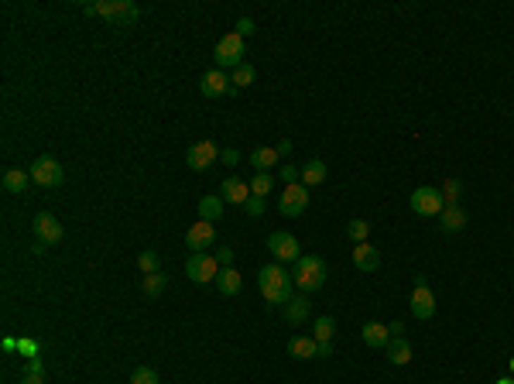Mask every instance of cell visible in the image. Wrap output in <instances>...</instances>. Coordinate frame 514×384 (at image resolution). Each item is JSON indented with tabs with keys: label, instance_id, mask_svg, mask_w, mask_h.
<instances>
[{
	"label": "cell",
	"instance_id": "obj_2",
	"mask_svg": "<svg viewBox=\"0 0 514 384\" xmlns=\"http://www.w3.org/2000/svg\"><path fill=\"white\" fill-rule=\"evenodd\" d=\"M292 278H295V288L308 295V292H319L322 285H326V261L319 254H302L295 261V271H292Z\"/></svg>",
	"mask_w": 514,
	"mask_h": 384
},
{
	"label": "cell",
	"instance_id": "obj_36",
	"mask_svg": "<svg viewBox=\"0 0 514 384\" xmlns=\"http://www.w3.org/2000/svg\"><path fill=\"white\" fill-rule=\"evenodd\" d=\"M244 213H247V216H261V213H264V199L251 196V199L244 203Z\"/></svg>",
	"mask_w": 514,
	"mask_h": 384
},
{
	"label": "cell",
	"instance_id": "obj_8",
	"mask_svg": "<svg viewBox=\"0 0 514 384\" xmlns=\"http://www.w3.org/2000/svg\"><path fill=\"white\" fill-rule=\"evenodd\" d=\"M220 161V148H216V141H192L189 144V151H185V165L192 168V172H206V168H213Z\"/></svg>",
	"mask_w": 514,
	"mask_h": 384
},
{
	"label": "cell",
	"instance_id": "obj_27",
	"mask_svg": "<svg viewBox=\"0 0 514 384\" xmlns=\"http://www.w3.org/2000/svg\"><path fill=\"white\" fill-rule=\"evenodd\" d=\"M333 333H336V319H333V316H319V319H315V326H312L315 343H333Z\"/></svg>",
	"mask_w": 514,
	"mask_h": 384
},
{
	"label": "cell",
	"instance_id": "obj_32",
	"mask_svg": "<svg viewBox=\"0 0 514 384\" xmlns=\"http://www.w3.org/2000/svg\"><path fill=\"white\" fill-rule=\"evenodd\" d=\"M137 268H141L144 275H154V271H161V257L154 254V251H141V257H137Z\"/></svg>",
	"mask_w": 514,
	"mask_h": 384
},
{
	"label": "cell",
	"instance_id": "obj_20",
	"mask_svg": "<svg viewBox=\"0 0 514 384\" xmlns=\"http://www.w3.org/2000/svg\"><path fill=\"white\" fill-rule=\"evenodd\" d=\"M326 172H330V168H326L319 158H308L306 165H302V185H306V189L322 185V182H326Z\"/></svg>",
	"mask_w": 514,
	"mask_h": 384
},
{
	"label": "cell",
	"instance_id": "obj_11",
	"mask_svg": "<svg viewBox=\"0 0 514 384\" xmlns=\"http://www.w3.org/2000/svg\"><path fill=\"white\" fill-rule=\"evenodd\" d=\"M308 206V189L302 182H295V185H284V192L278 196V209H282V216L288 220H295V216H302Z\"/></svg>",
	"mask_w": 514,
	"mask_h": 384
},
{
	"label": "cell",
	"instance_id": "obj_34",
	"mask_svg": "<svg viewBox=\"0 0 514 384\" xmlns=\"http://www.w3.org/2000/svg\"><path fill=\"white\" fill-rule=\"evenodd\" d=\"M130 384H161V381H158V371L154 367H137L130 374Z\"/></svg>",
	"mask_w": 514,
	"mask_h": 384
},
{
	"label": "cell",
	"instance_id": "obj_14",
	"mask_svg": "<svg viewBox=\"0 0 514 384\" xmlns=\"http://www.w3.org/2000/svg\"><path fill=\"white\" fill-rule=\"evenodd\" d=\"M220 196H223V203H233L244 209V203L251 199V182L230 175V179H223V185H220Z\"/></svg>",
	"mask_w": 514,
	"mask_h": 384
},
{
	"label": "cell",
	"instance_id": "obj_39",
	"mask_svg": "<svg viewBox=\"0 0 514 384\" xmlns=\"http://www.w3.org/2000/svg\"><path fill=\"white\" fill-rule=\"evenodd\" d=\"M237 158H240V154L233 151V148H227V151H220V161H223V165H237Z\"/></svg>",
	"mask_w": 514,
	"mask_h": 384
},
{
	"label": "cell",
	"instance_id": "obj_6",
	"mask_svg": "<svg viewBox=\"0 0 514 384\" xmlns=\"http://www.w3.org/2000/svg\"><path fill=\"white\" fill-rule=\"evenodd\" d=\"M220 261H216V254H192L189 261H185V275L192 278L196 285H209V282H216L220 278Z\"/></svg>",
	"mask_w": 514,
	"mask_h": 384
},
{
	"label": "cell",
	"instance_id": "obj_16",
	"mask_svg": "<svg viewBox=\"0 0 514 384\" xmlns=\"http://www.w3.org/2000/svg\"><path fill=\"white\" fill-rule=\"evenodd\" d=\"M353 268L363 271V275H374L381 268V251L374 244H357L353 247Z\"/></svg>",
	"mask_w": 514,
	"mask_h": 384
},
{
	"label": "cell",
	"instance_id": "obj_44",
	"mask_svg": "<svg viewBox=\"0 0 514 384\" xmlns=\"http://www.w3.org/2000/svg\"><path fill=\"white\" fill-rule=\"evenodd\" d=\"M21 384H42V374H27V378H21Z\"/></svg>",
	"mask_w": 514,
	"mask_h": 384
},
{
	"label": "cell",
	"instance_id": "obj_43",
	"mask_svg": "<svg viewBox=\"0 0 514 384\" xmlns=\"http://www.w3.org/2000/svg\"><path fill=\"white\" fill-rule=\"evenodd\" d=\"M275 148H278V154H288V151H292V141H288V137H284V141H278V144H275Z\"/></svg>",
	"mask_w": 514,
	"mask_h": 384
},
{
	"label": "cell",
	"instance_id": "obj_31",
	"mask_svg": "<svg viewBox=\"0 0 514 384\" xmlns=\"http://www.w3.org/2000/svg\"><path fill=\"white\" fill-rule=\"evenodd\" d=\"M165 285H168V278L161 275V271H154V275H144V295H161L165 292Z\"/></svg>",
	"mask_w": 514,
	"mask_h": 384
},
{
	"label": "cell",
	"instance_id": "obj_29",
	"mask_svg": "<svg viewBox=\"0 0 514 384\" xmlns=\"http://www.w3.org/2000/svg\"><path fill=\"white\" fill-rule=\"evenodd\" d=\"M254 79H257V69L251 66V62H244V66H237V69H233L230 82H233V86H240V89H244V86H254Z\"/></svg>",
	"mask_w": 514,
	"mask_h": 384
},
{
	"label": "cell",
	"instance_id": "obj_17",
	"mask_svg": "<svg viewBox=\"0 0 514 384\" xmlns=\"http://www.w3.org/2000/svg\"><path fill=\"white\" fill-rule=\"evenodd\" d=\"M288 354L295 360H315L319 357V343H315V336H292L288 340Z\"/></svg>",
	"mask_w": 514,
	"mask_h": 384
},
{
	"label": "cell",
	"instance_id": "obj_13",
	"mask_svg": "<svg viewBox=\"0 0 514 384\" xmlns=\"http://www.w3.org/2000/svg\"><path fill=\"white\" fill-rule=\"evenodd\" d=\"M35 237H38V244L45 247V244H58L62 240V223L51 216V213H38L35 216Z\"/></svg>",
	"mask_w": 514,
	"mask_h": 384
},
{
	"label": "cell",
	"instance_id": "obj_42",
	"mask_svg": "<svg viewBox=\"0 0 514 384\" xmlns=\"http://www.w3.org/2000/svg\"><path fill=\"white\" fill-rule=\"evenodd\" d=\"M387 330H391V336H405V323H391Z\"/></svg>",
	"mask_w": 514,
	"mask_h": 384
},
{
	"label": "cell",
	"instance_id": "obj_5",
	"mask_svg": "<svg viewBox=\"0 0 514 384\" xmlns=\"http://www.w3.org/2000/svg\"><path fill=\"white\" fill-rule=\"evenodd\" d=\"M27 172H31V182H35V185H42V189H58V185L65 182V172H62V165H58L55 158H49V154L35 158Z\"/></svg>",
	"mask_w": 514,
	"mask_h": 384
},
{
	"label": "cell",
	"instance_id": "obj_45",
	"mask_svg": "<svg viewBox=\"0 0 514 384\" xmlns=\"http://www.w3.org/2000/svg\"><path fill=\"white\" fill-rule=\"evenodd\" d=\"M497 384H514V378H501V381H497Z\"/></svg>",
	"mask_w": 514,
	"mask_h": 384
},
{
	"label": "cell",
	"instance_id": "obj_46",
	"mask_svg": "<svg viewBox=\"0 0 514 384\" xmlns=\"http://www.w3.org/2000/svg\"><path fill=\"white\" fill-rule=\"evenodd\" d=\"M511 378H514V357H511Z\"/></svg>",
	"mask_w": 514,
	"mask_h": 384
},
{
	"label": "cell",
	"instance_id": "obj_33",
	"mask_svg": "<svg viewBox=\"0 0 514 384\" xmlns=\"http://www.w3.org/2000/svg\"><path fill=\"white\" fill-rule=\"evenodd\" d=\"M346 233H350V240H357V244H367V233H370V223H367V220H350V227H346Z\"/></svg>",
	"mask_w": 514,
	"mask_h": 384
},
{
	"label": "cell",
	"instance_id": "obj_26",
	"mask_svg": "<svg viewBox=\"0 0 514 384\" xmlns=\"http://www.w3.org/2000/svg\"><path fill=\"white\" fill-rule=\"evenodd\" d=\"M223 216V196H203L199 199V220H220Z\"/></svg>",
	"mask_w": 514,
	"mask_h": 384
},
{
	"label": "cell",
	"instance_id": "obj_10",
	"mask_svg": "<svg viewBox=\"0 0 514 384\" xmlns=\"http://www.w3.org/2000/svg\"><path fill=\"white\" fill-rule=\"evenodd\" d=\"M268 251H271V257L278 261V264H295L299 257H302V244L292 237V233H284V230H275L271 237H268Z\"/></svg>",
	"mask_w": 514,
	"mask_h": 384
},
{
	"label": "cell",
	"instance_id": "obj_9",
	"mask_svg": "<svg viewBox=\"0 0 514 384\" xmlns=\"http://www.w3.org/2000/svg\"><path fill=\"white\" fill-rule=\"evenodd\" d=\"M411 213H418V216H439L442 209H446V203H442V192L439 189H432V185H418L415 192H411Z\"/></svg>",
	"mask_w": 514,
	"mask_h": 384
},
{
	"label": "cell",
	"instance_id": "obj_19",
	"mask_svg": "<svg viewBox=\"0 0 514 384\" xmlns=\"http://www.w3.org/2000/svg\"><path fill=\"white\" fill-rule=\"evenodd\" d=\"M384 350H387V360H391L394 367H405V364H411V343L405 340V336H391V343H387Z\"/></svg>",
	"mask_w": 514,
	"mask_h": 384
},
{
	"label": "cell",
	"instance_id": "obj_40",
	"mask_svg": "<svg viewBox=\"0 0 514 384\" xmlns=\"http://www.w3.org/2000/svg\"><path fill=\"white\" fill-rule=\"evenodd\" d=\"M27 374H42V360H38V357L27 360Z\"/></svg>",
	"mask_w": 514,
	"mask_h": 384
},
{
	"label": "cell",
	"instance_id": "obj_23",
	"mask_svg": "<svg viewBox=\"0 0 514 384\" xmlns=\"http://www.w3.org/2000/svg\"><path fill=\"white\" fill-rule=\"evenodd\" d=\"M278 148H254L251 151V165H254V172H271V165H278Z\"/></svg>",
	"mask_w": 514,
	"mask_h": 384
},
{
	"label": "cell",
	"instance_id": "obj_28",
	"mask_svg": "<svg viewBox=\"0 0 514 384\" xmlns=\"http://www.w3.org/2000/svg\"><path fill=\"white\" fill-rule=\"evenodd\" d=\"M271 189H275V175L271 172H257L254 179H251V196H257V199H264Z\"/></svg>",
	"mask_w": 514,
	"mask_h": 384
},
{
	"label": "cell",
	"instance_id": "obj_22",
	"mask_svg": "<svg viewBox=\"0 0 514 384\" xmlns=\"http://www.w3.org/2000/svg\"><path fill=\"white\" fill-rule=\"evenodd\" d=\"M216 288H220L223 295H240V288H244L240 271H237V268H223V271H220V278H216Z\"/></svg>",
	"mask_w": 514,
	"mask_h": 384
},
{
	"label": "cell",
	"instance_id": "obj_25",
	"mask_svg": "<svg viewBox=\"0 0 514 384\" xmlns=\"http://www.w3.org/2000/svg\"><path fill=\"white\" fill-rule=\"evenodd\" d=\"M284 319H288V323H295V326H299V323H306V319H308V299H306V295H299V299L284 302Z\"/></svg>",
	"mask_w": 514,
	"mask_h": 384
},
{
	"label": "cell",
	"instance_id": "obj_7",
	"mask_svg": "<svg viewBox=\"0 0 514 384\" xmlns=\"http://www.w3.org/2000/svg\"><path fill=\"white\" fill-rule=\"evenodd\" d=\"M408 306L415 319H432L436 316V295H432V288L425 282V275H415V288H411Z\"/></svg>",
	"mask_w": 514,
	"mask_h": 384
},
{
	"label": "cell",
	"instance_id": "obj_3",
	"mask_svg": "<svg viewBox=\"0 0 514 384\" xmlns=\"http://www.w3.org/2000/svg\"><path fill=\"white\" fill-rule=\"evenodd\" d=\"M86 14H100V18H110L113 25L127 27L137 21V14H141V7L137 4H130V0H113V4H86L82 7Z\"/></svg>",
	"mask_w": 514,
	"mask_h": 384
},
{
	"label": "cell",
	"instance_id": "obj_24",
	"mask_svg": "<svg viewBox=\"0 0 514 384\" xmlns=\"http://www.w3.org/2000/svg\"><path fill=\"white\" fill-rule=\"evenodd\" d=\"M27 182H31V172H25V168H7L4 172V189L7 192H25Z\"/></svg>",
	"mask_w": 514,
	"mask_h": 384
},
{
	"label": "cell",
	"instance_id": "obj_38",
	"mask_svg": "<svg viewBox=\"0 0 514 384\" xmlns=\"http://www.w3.org/2000/svg\"><path fill=\"white\" fill-rule=\"evenodd\" d=\"M216 261H220V268H230L233 251H230V247H220V251H216Z\"/></svg>",
	"mask_w": 514,
	"mask_h": 384
},
{
	"label": "cell",
	"instance_id": "obj_1",
	"mask_svg": "<svg viewBox=\"0 0 514 384\" xmlns=\"http://www.w3.org/2000/svg\"><path fill=\"white\" fill-rule=\"evenodd\" d=\"M257 288H261L268 309L284 306V302L295 299V295H292V292H295V278H292V271H284V264H278V261H271V264H264V268L257 271Z\"/></svg>",
	"mask_w": 514,
	"mask_h": 384
},
{
	"label": "cell",
	"instance_id": "obj_18",
	"mask_svg": "<svg viewBox=\"0 0 514 384\" xmlns=\"http://www.w3.org/2000/svg\"><path fill=\"white\" fill-rule=\"evenodd\" d=\"M360 336H363V343L374 347V350H384L387 343H391V330H387L384 323H363Z\"/></svg>",
	"mask_w": 514,
	"mask_h": 384
},
{
	"label": "cell",
	"instance_id": "obj_37",
	"mask_svg": "<svg viewBox=\"0 0 514 384\" xmlns=\"http://www.w3.org/2000/svg\"><path fill=\"white\" fill-rule=\"evenodd\" d=\"M254 31L257 27L251 18H240V21H237V35H240V38H247V35H254Z\"/></svg>",
	"mask_w": 514,
	"mask_h": 384
},
{
	"label": "cell",
	"instance_id": "obj_35",
	"mask_svg": "<svg viewBox=\"0 0 514 384\" xmlns=\"http://www.w3.org/2000/svg\"><path fill=\"white\" fill-rule=\"evenodd\" d=\"M282 182H288V185H295V182H302V168H295V165H282Z\"/></svg>",
	"mask_w": 514,
	"mask_h": 384
},
{
	"label": "cell",
	"instance_id": "obj_12",
	"mask_svg": "<svg viewBox=\"0 0 514 384\" xmlns=\"http://www.w3.org/2000/svg\"><path fill=\"white\" fill-rule=\"evenodd\" d=\"M213 244H216V223H209V220H196L185 230V247H192V254H203Z\"/></svg>",
	"mask_w": 514,
	"mask_h": 384
},
{
	"label": "cell",
	"instance_id": "obj_30",
	"mask_svg": "<svg viewBox=\"0 0 514 384\" xmlns=\"http://www.w3.org/2000/svg\"><path fill=\"white\" fill-rule=\"evenodd\" d=\"M439 192H442V203H446V206H460L463 182H460V179H446V185H442Z\"/></svg>",
	"mask_w": 514,
	"mask_h": 384
},
{
	"label": "cell",
	"instance_id": "obj_21",
	"mask_svg": "<svg viewBox=\"0 0 514 384\" xmlns=\"http://www.w3.org/2000/svg\"><path fill=\"white\" fill-rule=\"evenodd\" d=\"M439 223H442V230L456 233L466 227V213H463V206H446L442 213H439Z\"/></svg>",
	"mask_w": 514,
	"mask_h": 384
},
{
	"label": "cell",
	"instance_id": "obj_15",
	"mask_svg": "<svg viewBox=\"0 0 514 384\" xmlns=\"http://www.w3.org/2000/svg\"><path fill=\"white\" fill-rule=\"evenodd\" d=\"M230 76L223 73V69H209L203 76V82H199V89H203V97H209V100H216V97H223V93H230Z\"/></svg>",
	"mask_w": 514,
	"mask_h": 384
},
{
	"label": "cell",
	"instance_id": "obj_4",
	"mask_svg": "<svg viewBox=\"0 0 514 384\" xmlns=\"http://www.w3.org/2000/svg\"><path fill=\"white\" fill-rule=\"evenodd\" d=\"M213 58H216V69H237V66H244V38H240L237 31L223 35V38L216 42Z\"/></svg>",
	"mask_w": 514,
	"mask_h": 384
},
{
	"label": "cell",
	"instance_id": "obj_41",
	"mask_svg": "<svg viewBox=\"0 0 514 384\" xmlns=\"http://www.w3.org/2000/svg\"><path fill=\"white\" fill-rule=\"evenodd\" d=\"M319 357H333V343H319Z\"/></svg>",
	"mask_w": 514,
	"mask_h": 384
}]
</instances>
